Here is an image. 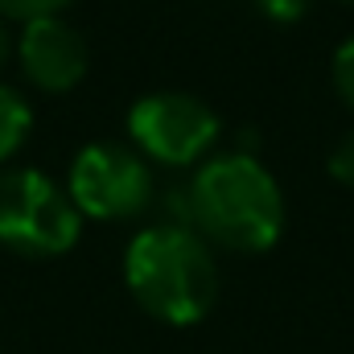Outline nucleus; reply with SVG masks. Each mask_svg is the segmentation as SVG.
I'll list each match as a JSON object with an SVG mask.
<instances>
[{
  "instance_id": "obj_1",
  "label": "nucleus",
  "mask_w": 354,
  "mask_h": 354,
  "mask_svg": "<svg viewBox=\"0 0 354 354\" xmlns=\"http://www.w3.org/2000/svg\"><path fill=\"white\" fill-rule=\"evenodd\" d=\"M189 214L202 239L235 252H264L284 231V194L260 157L218 153L194 174Z\"/></svg>"
},
{
  "instance_id": "obj_2",
  "label": "nucleus",
  "mask_w": 354,
  "mask_h": 354,
  "mask_svg": "<svg viewBox=\"0 0 354 354\" xmlns=\"http://www.w3.org/2000/svg\"><path fill=\"white\" fill-rule=\"evenodd\" d=\"M124 280L132 297L161 322H202L218 301V264L194 227L161 223L140 231L124 252Z\"/></svg>"
},
{
  "instance_id": "obj_3",
  "label": "nucleus",
  "mask_w": 354,
  "mask_h": 354,
  "mask_svg": "<svg viewBox=\"0 0 354 354\" xmlns=\"http://www.w3.org/2000/svg\"><path fill=\"white\" fill-rule=\"evenodd\" d=\"M79 239V206L37 169H0V243L58 256Z\"/></svg>"
},
{
  "instance_id": "obj_4",
  "label": "nucleus",
  "mask_w": 354,
  "mask_h": 354,
  "mask_svg": "<svg viewBox=\"0 0 354 354\" xmlns=\"http://www.w3.org/2000/svg\"><path fill=\"white\" fill-rule=\"evenodd\" d=\"M128 128L149 157L165 165H189L218 140L223 124L218 111L189 91H153L132 103Z\"/></svg>"
},
{
  "instance_id": "obj_5",
  "label": "nucleus",
  "mask_w": 354,
  "mask_h": 354,
  "mask_svg": "<svg viewBox=\"0 0 354 354\" xmlns=\"http://www.w3.org/2000/svg\"><path fill=\"white\" fill-rule=\"evenodd\" d=\"M153 198V174L140 153L115 140L87 145L71 165V202L99 218H128Z\"/></svg>"
},
{
  "instance_id": "obj_6",
  "label": "nucleus",
  "mask_w": 354,
  "mask_h": 354,
  "mask_svg": "<svg viewBox=\"0 0 354 354\" xmlns=\"http://www.w3.org/2000/svg\"><path fill=\"white\" fill-rule=\"evenodd\" d=\"M17 50H21V66L29 71V79L50 91L75 87L87 75V62H91L87 37L58 12L25 21V33H21Z\"/></svg>"
},
{
  "instance_id": "obj_7",
  "label": "nucleus",
  "mask_w": 354,
  "mask_h": 354,
  "mask_svg": "<svg viewBox=\"0 0 354 354\" xmlns=\"http://www.w3.org/2000/svg\"><path fill=\"white\" fill-rule=\"evenodd\" d=\"M33 128V111L25 103V95L12 87H0V161L29 136Z\"/></svg>"
},
{
  "instance_id": "obj_8",
  "label": "nucleus",
  "mask_w": 354,
  "mask_h": 354,
  "mask_svg": "<svg viewBox=\"0 0 354 354\" xmlns=\"http://www.w3.org/2000/svg\"><path fill=\"white\" fill-rule=\"evenodd\" d=\"M330 71H334V87H338V95L354 107V37H346V41L338 46Z\"/></svg>"
},
{
  "instance_id": "obj_9",
  "label": "nucleus",
  "mask_w": 354,
  "mask_h": 354,
  "mask_svg": "<svg viewBox=\"0 0 354 354\" xmlns=\"http://www.w3.org/2000/svg\"><path fill=\"white\" fill-rule=\"evenodd\" d=\"M326 165H330V174L338 177L342 185H354V128L338 136V145L330 149V161Z\"/></svg>"
},
{
  "instance_id": "obj_10",
  "label": "nucleus",
  "mask_w": 354,
  "mask_h": 354,
  "mask_svg": "<svg viewBox=\"0 0 354 354\" xmlns=\"http://www.w3.org/2000/svg\"><path fill=\"white\" fill-rule=\"evenodd\" d=\"M66 0H0V12H12V17H25V21H33V17H50L54 8H62Z\"/></svg>"
},
{
  "instance_id": "obj_11",
  "label": "nucleus",
  "mask_w": 354,
  "mask_h": 354,
  "mask_svg": "<svg viewBox=\"0 0 354 354\" xmlns=\"http://www.w3.org/2000/svg\"><path fill=\"white\" fill-rule=\"evenodd\" d=\"M256 4L264 8L268 17H276V21H297L309 0H256Z\"/></svg>"
},
{
  "instance_id": "obj_12",
  "label": "nucleus",
  "mask_w": 354,
  "mask_h": 354,
  "mask_svg": "<svg viewBox=\"0 0 354 354\" xmlns=\"http://www.w3.org/2000/svg\"><path fill=\"white\" fill-rule=\"evenodd\" d=\"M8 58V29H4V21H0V62Z\"/></svg>"
}]
</instances>
